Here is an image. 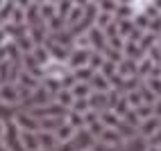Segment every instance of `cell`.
<instances>
[{
	"label": "cell",
	"instance_id": "8fae6325",
	"mask_svg": "<svg viewBox=\"0 0 161 151\" xmlns=\"http://www.w3.org/2000/svg\"><path fill=\"white\" fill-rule=\"evenodd\" d=\"M59 102H64L66 106H70V104H73V95H70V93H61V95H59Z\"/></svg>",
	"mask_w": 161,
	"mask_h": 151
},
{
	"label": "cell",
	"instance_id": "6da1fadb",
	"mask_svg": "<svg viewBox=\"0 0 161 151\" xmlns=\"http://www.w3.org/2000/svg\"><path fill=\"white\" fill-rule=\"evenodd\" d=\"M43 70H46V74H50V77H57L59 81L66 77V68L61 66V61H48L43 66Z\"/></svg>",
	"mask_w": 161,
	"mask_h": 151
},
{
	"label": "cell",
	"instance_id": "277c9868",
	"mask_svg": "<svg viewBox=\"0 0 161 151\" xmlns=\"http://www.w3.org/2000/svg\"><path fill=\"white\" fill-rule=\"evenodd\" d=\"M36 140H39V147H43V149H55V142H57V138L50 133H39Z\"/></svg>",
	"mask_w": 161,
	"mask_h": 151
},
{
	"label": "cell",
	"instance_id": "5b68a950",
	"mask_svg": "<svg viewBox=\"0 0 161 151\" xmlns=\"http://www.w3.org/2000/svg\"><path fill=\"white\" fill-rule=\"evenodd\" d=\"M86 61H89V52L86 50H77V52H73V57H70V66L77 68L80 63H86Z\"/></svg>",
	"mask_w": 161,
	"mask_h": 151
},
{
	"label": "cell",
	"instance_id": "30bf717a",
	"mask_svg": "<svg viewBox=\"0 0 161 151\" xmlns=\"http://www.w3.org/2000/svg\"><path fill=\"white\" fill-rule=\"evenodd\" d=\"M75 77H77V79H80V77H82V79H89V77H91V70H89V68H82V70H75Z\"/></svg>",
	"mask_w": 161,
	"mask_h": 151
},
{
	"label": "cell",
	"instance_id": "ba28073f",
	"mask_svg": "<svg viewBox=\"0 0 161 151\" xmlns=\"http://www.w3.org/2000/svg\"><path fill=\"white\" fill-rule=\"evenodd\" d=\"M70 95H73V99H77L80 95H82V97H89V86H86V83H75Z\"/></svg>",
	"mask_w": 161,
	"mask_h": 151
},
{
	"label": "cell",
	"instance_id": "7a4b0ae2",
	"mask_svg": "<svg viewBox=\"0 0 161 151\" xmlns=\"http://www.w3.org/2000/svg\"><path fill=\"white\" fill-rule=\"evenodd\" d=\"M0 99H5L9 104H16L20 99V93H18L16 86H3V88H0Z\"/></svg>",
	"mask_w": 161,
	"mask_h": 151
},
{
	"label": "cell",
	"instance_id": "7c38bea8",
	"mask_svg": "<svg viewBox=\"0 0 161 151\" xmlns=\"http://www.w3.org/2000/svg\"><path fill=\"white\" fill-rule=\"evenodd\" d=\"M109 23H111V16H109V14H102V16H100V27H107Z\"/></svg>",
	"mask_w": 161,
	"mask_h": 151
},
{
	"label": "cell",
	"instance_id": "8992f818",
	"mask_svg": "<svg viewBox=\"0 0 161 151\" xmlns=\"http://www.w3.org/2000/svg\"><path fill=\"white\" fill-rule=\"evenodd\" d=\"M157 126H159V117L154 115L152 120H145V122H143L141 133H143V135H150V131H152V133H157Z\"/></svg>",
	"mask_w": 161,
	"mask_h": 151
},
{
	"label": "cell",
	"instance_id": "3957f363",
	"mask_svg": "<svg viewBox=\"0 0 161 151\" xmlns=\"http://www.w3.org/2000/svg\"><path fill=\"white\" fill-rule=\"evenodd\" d=\"M20 142H23V149L25 151H39V140H36L34 133L23 131V133H20Z\"/></svg>",
	"mask_w": 161,
	"mask_h": 151
},
{
	"label": "cell",
	"instance_id": "4fadbf2b",
	"mask_svg": "<svg viewBox=\"0 0 161 151\" xmlns=\"http://www.w3.org/2000/svg\"><path fill=\"white\" fill-rule=\"evenodd\" d=\"M5 133V128H3V122H0V135H3Z\"/></svg>",
	"mask_w": 161,
	"mask_h": 151
},
{
	"label": "cell",
	"instance_id": "52a82bcc",
	"mask_svg": "<svg viewBox=\"0 0 161 151\" xmlns=\"http://www.w3.org/2000/svg\"><path fill=\"white\" fill-rule=\"evenodd\" d=\"M18 124H23V128H27V133H32L34 128L39 126L36 120H32V117H25V115H18Z\"/></svg>",
	"mask_w": 161,
	"mask_h": 151
},
{
	"label": "cell",
	"instance_id": "9c48e42d",
	"mask_svg": "<svg viewBox=\"0 0 161 151\" xmlns=\"http://www.w3.org/2000/svg\"><path fill=\"white\" fill-rule=\"evenodd\" d=\"M118 140H120L118 131H111V128H107V131L102 133V144H107V142H118Z\"/></svg>",
	"mask_w": 161,
	"mask_h": 151
}]
</instances>
